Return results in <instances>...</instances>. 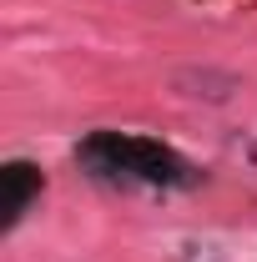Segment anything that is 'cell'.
<instances>
[{
	"label": "cell",
	"mask_w": 257,
	"mask_h": 262,
	"mask_svg": "<svg viewBox=\"0 0 257 262\" xmlns=\"http://www.w3.org/2000/svg\"><path fill=\"white\" fill-rule=\"evenodd\" d=\"M76 162L86 177H96L106 187H152V192H187L202 182L182 151H172L157 136H136V131H91L76 146Z\"/></svg>",
	"instance_id": "1"
},
{
	"label": "cell",
	"mask_w": 257,
	"mask_h": 262,
	"mask_svg": "<svg viewBox=\"0 0 257 262\" xmlns=\"http://www.w3.org/2000/svg\"><path fill=\"white\" fill-rule=\"evenodd\" d=\"M0 182H5V217H0V232H15V227H20V217L31 212V202L40 196V166L5 162Z\"/></svg>",
	"instance_id": "2"
},
{
	"label": "cell",
	"mask_w": 257,
	"mask_h": 262,
	"mask_svg": "<svg viewBox=\"0 0 257 262\" xmlns=\"http://www.w3.org/2000/svg\"><path fill=\"white\" fill-rule=\"evenodd\" d=\"M177 262H222V252H212V247H187Z\"/></svg>",
	"instance_id": "3"
}]
</instances>
